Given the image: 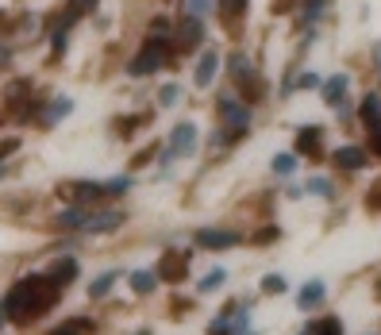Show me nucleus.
<instances>
[{"instance_id": "nucleus-1", "label": "nucleus", "mask_w": 381, "mask_h": 335, "mask_svg": "<svg viewBox=\"0 0 381 335\" xmlns=\"http://www.w3.org/2000/svg\"><path fill=\"white\" fill-rule=\"evenodd\" d=\"M54 301H58V286H54L47 274H35V277H23L20 286L4 297L0 312L12 316L16 324H27V320H35V316L47 312Z\"/></svg>"}, {"instance_id": "nucleus-2", "label": "nucleus", "mask_w": 381, "mask_h": 335, "mask_svg": "<svg viewBox=\"0 0 381 335\" xmlns=\"http://www.w3.org/2000/svg\"><path fill=\"white\" fill-rule=\"evenodd\" d=\"M170 47H174V39H162V35H147V39H143V50H139V54H135L131 62H127V73H131V78H150V73H158V69L166 66Z\"/></svg>"}, {"instance_id": "nucleus-3", "label": "nucleus", "mask_w": 381, "mask_h": 335, "mask_svg": "<svg viewBox=\"0 0 381 335\" xmlns=\"http://www.w3.org/2000/svg\"><path fill=\"white\" fill-rule=\"evenodd\" d=\"M220 119H224V128L231 131V139H243L246 128H251V119H254V108L246 100L220 97Z\"/></svg>"}, {"instance_id": "nucleus-4", "label": "nucleus", "mask_w": 381, "mask_h": 335, "mask_svg": "<svg viewBox=\"0 0 381 335\" xmlns=\"http://www.w3.org/2000/svg\"><path fill=\"white\" fill-rule=\"evenodd\" d=\"M196 124H177L174 131H170V147H166V162H174V158H189L196 150Z\"/></svg>"}, {"instance_id": "nucleus-5", "label": "nucleus", "mask_w": 381, "mask_h": 335, "mask_svg": "<svg viewBox=\"0 0 381 335\" xmlns=\"http://www.w3.org/2000/svg\"><path fill=\"white\" fill-rule=\"evenodd\" d=\"M196 246H208V251L239 246V231H227V227H200V231H196Z\"/></svg>"}, {"instance_id": "nucleus-6", "label": "nucleus", "mask_w": 381, "mask_h": 335, "mask_svg": "<svg viewBox=\"0 0 381 335\" xmlns=\"http://www.w3.org/2000/svg\"><path fill=\"white\" fill-rule=\"evenodd\" d=\"M227 73H231V81H239V85H251V81H258V69H254L251 54L246 50H235V54H227Z\"/></svg>"}, {"instance_id": "nucleus-7", "label": "nucleus", "mask_w": 381, "mask_h": 335, "mask_svg": "<svg viewBox=\"0 0 381 335\" xmlns=\"http://www.w3.org/2000/svg\"><path fill=\"white\" fill-rule=\"evenodd\" d=\"M62 197H69L73 205L100 200V197H104V181H69V185H62Z\"/></svg>"}, {"instance_id": "nucleus-8", "label": "nucleus", "mask_w": 381, "mask_h": 335, "mask_svg": "<svg viewBox=\"0 0 381 335\" xmlns=\"http://www.w3.org/2000/svg\"><path fill=\"white\" fill-rule=\"evenodd\" d=\"M185 274H189V258L185 255H162V262H158V281L177 286V281H185Z\"/></svg>"}, {"instance_id": "nucleus-9", "label": "nucleus", "mask_w": 381, "mask_h": 335, "mask_svg": "<svg viewBox=\"0 0 381 335\" xmlns=\"http://www.w3.org/2000/svg\"><path fill=\"white\" fill-rule=\"evenodd\" d=\"M320 89H323V104H327V108H339L343 100H347V89H351V73H332Z\"/></svg>"}, {"instance_id": "nucleus-10", "label": "nucleus", "mask_w": 381, "mask_h": 335, "mask_svg": "<svg viewBox=\"0 0 381 335\" xmlns=\"http://www.w3.org/2000/svg\"><path fill=\"white\" fill-rule=\"evenodd\" d=\"M119 224H124V212H119V208H108V212H93V216L85 220V231L89 235H108V231H116Z\"/></svg>"}, {"instance_id": "nucleus-11", "label": "nucleus", "mask_w": 381, "mask_h": 335, "mask_svg": "<svg viewBox=\"0 0 381 335\" xmlns=\"http://www.w3.org/2000/svg\"><path fill=\"white\" fill-rule=\"evenodd\" d=\"M216 73H220V50H205L200 58H196V73H193V81L200 85V89H208L216 81Z\"/></svg>"}, {"instance_id": "nucleus-12", "label": "nucleus", "mask_w": 381, "mask_h": 335, "mask_svg": "<svg viewBox=\"0 0 381 335\" xmlns=\"http://www.w3.org/2000/svg\"><path fill=\"white\" fill-rule=\"evenodd\" d=\"M327 8H332V0H301V16H297V23H301V27H312L316 31V23L323 20V16H327Z\"/></svg>"}, {"instance_id": "nucleus-13", "label": "nucleus", "mask_w": 381, "mask_h": 335, "mask_svg": "<svg viewBox=\"0 0 381 335\" xmlns=\"http://www.w3.org/2000/svg\"><path fill=\"white\" fill-rule=\"evenodd\" d=\"M332 162H335L339 170H347V174H354V170L366 166V150H362V147H351V143H347V147H339V150L332 154Z\"/></svg>"}, {"instance_id": "nucleus-14", "label": "nucleus", "mask_w": 381, "mask_h": 335, "mask_svg": "<svg viewBox=\"0 0 381 335\" xmlns=\"http://www.w3.org/2000/svg\"><path fill=\"white\" fill-rule=\"evenodd\" d=\"M200 39H205V20H189V16H181V27H177L174 43L177 47H196Z\"/></svg>"}, {"instance_id": "nucleus-15", "label": "nucleus", "mask_w": 381, "mask_h": 335, "mask_svg": "<svg viewBox=\"0 0 381 335\" xmlns=\"http://www.w3.org/2000/svg\"><path fill=\"white\" fill-rule=\"evenodd\" d=\"M47 277H50V281H54L58 289H62V286H69V281L78 277V258H69V255H66V258H58V262L50 266V274H47Z\"/></svg>"}, {"instance_id": "nucleus-16", "label": "nucleus", "mask_w": 381, "mask_h": 335, "mask_svg": "<svg viewBox=\"0 0 381 335\" xmlns=\"http://www.w3.org/2000/svg\"><path fill=\"white\" fill-rule=\"evenodd\" d=\"M320 139H323V128L320 124H308V128L297 131V150H301V154H316V150H320Z\"/></svg>"}, {"instance_id": "nucleus-17", "label": "nucleus", "mask_w": 381, "mask_h": 335, "mask_svg": "<svg viewBox=\"0 0 381 335\" xmlns=\"http://www.w3.org/2000/svg\"><path fill=\"white\" fill-rule=\"evenodd\" d=\"M358 119L362 124H366V128H373V124H378L381 119V93H366V97H362V104H358Z\"/></svg>"}, {"instance_id": "nucleus-18", "label": "nucleus", "mask_w": 381, "mask_h": 335, "mask_svg": "<svg viewBox=\"0 0 381 335\" xmlns=\"http://www.w3.org/2000/svg\"><path fill=\"white\" fill-rule=\"evenodd\" d=\"M119 281V270H104L100 277H93V286H89V297L93 301H100V297H108L112 293V286Z\"/></svg>"}, {"instance_id": "nucleus-19", "label": "nucleus", "mask_w": 381, "mask_h": 335, "mask_svg": "<svg viewBox=\"0 0 381 335\" xmlns=\"http://www.w3.org/2000/svg\"><path fill=\"white\" fill-rule=\"evenodd\" d=\"M69 112H73V100H69V97H54V100H50V108L43 112L39 119L50 128V124H58V119H62V116H69Z\"/></svg>"}, {"instance_id": "nucleus-20", "label": "nucleus", "mask_w": 381, "mask_h": 335, "mask_svg": "<svg viewBox=\"0 0 381 335\" xmlns=\"http://www.w3.org/2000/svg\"><path fill=\"white\" fill-rule=\"evenodd\" d=\"M85 220H89V212H81V208H66L54 224H58V231H78V227H85Z\"/></svg>"}, {"instance_id": "nucleus-21", "label": "nucleus", "mask_w": 381, "mask_h": 335, "mask_svg": "<svg viewBox=\"0 0 381 335\" xmlns=\"http://www.w3.org/2000/svg\"><path fill=\"white\" fill-rule=\"evenodd\" d=\"M212 4L216 0H181V12H185L189 20H208V16H212Z\"/></svg>"}, {"instance_id": "nucleus-22", "label": "nucleus", "mask_w": 381, "mask_h": 335, "mask_svg": "<svg viewBox=\"0 0 381 335\" xmlns=\"http://www.w3.org/2000/svg\"><path fill=\"white\" fill-rule=\"evenodd\" d=\"M50 335H93V320H85V316H78V320H66V324H58Z\"/></svg>"}, {"instance_id": "nucleus-23", "label": "nucleus", "mask_w": 381, "mask_h": 335, "mask_svg": "<svg viewBox=\"0 0 381 335\" xmlns=\"http://www.w3.org/2000/svg\"><path fill=\"white\" fill-rule=\"evenodd\" d=\"M323 301V281H308V286H304V293L297 297V305L304 308V312H308V308H316Z\"/></svg>"}, {"instance_id": "nucleus-24", "label": "nucleus", "mask_w": 381, "mask_h": 335, "mask_svg": "<svg viewBox=\"0 0 381 335\" xmlns=\"http://www.w3.org/2000/svg\"><path fill=\"white\" fill-rule=\"evenodd\" d=\"M131 286H135L139 297H147V293H154L158 274H150V270H135V274H131Z\"/></svg>"}, {"instance_id": "nucleus-25", "label": "nucleus", "mask_w": 381, "mask_h": 335, "mask_svg": "<svg viewBox=\"0 0 381 335\" xmlns=\"http://www.w3.org/2000/svg\"><path fill=\"white\" fill-rule=\"evenodd\" d=\"M270 170H274L277 178H289L297 170V154H274V162H270Z\"/></svg>"}, {"instance_id": "nucleus-26", "label": "nucleus", "mask_w": 381, "mask_h": 335, "mask_svg": "<svg viewBox=\"0 0 381 335\" xmlns=\"http://www.w3.org/2000/svg\"><path fill=\"white\" fill-rule=\"evenodd\" d=\"M177 97H181V85H177V81L162 85V89H158V108H174V104H177Z\"/></svg>"}, {"instance_id": "nucleus-27", "label": "nucleus", "mask_w": 381, "mask_h": 335, "mask_svg": "<svg viewBox=\"0 0 381 335\" xmlns=\"http://www.w3.org/2000/svg\"><path fill=\"white\" fill-rule=\"evenodd\" d=\"M224 281H227V270H224V266H216L212 274H208L205 281H200V293H216V289L224 286Z\"/></svg>"}, {"instance_id": "nucleus-28", "label": "nucleus", "mask_w": 381, "mask_h": 335, "mask_svg": "<svg viewBox=\"0 0 381 335\" xmlns=\"http://www.w3.org/2000/svg\"><path fill=\"white\" fill-rule=\"evenodd\" d=\"M216 4H220V12H224L227 20H239V16L246 12V4H251V0H216Z\"/></svg>"}, {"instance_id": "nucleus-29", "label": "nucleus", "mask_w": 381, "mask_h": 335, "mask_svg": "<svg viewBox=\"0 0 381 335\" xmlns=\"http://www.w3.org/2000/svg\"><path fill=\"white\" fill-rule=\"evenodd\" d=\"M312 335H343V320H335V316H327V320H320V324L308 327Z\"/></svg>"}, {"instance_id": "nucleus-30", "label": "nucleus", "mask_w": 381, "mask_h": 335, "mask_svg": "<svg viewBox=\"0 0 381 335\" xmlns=\"http://www.w3.org/2000/svg\"><path fill=\"white\" fill-rule=\"evenodd\" d=\"M262 289H266V293H285V289H289V281H285V274H266L262 277Z\"/></svg>"}, {"instance_id": "nucleus-31", "label": "nucleus", "mask_w": 381, "mask_h": 335, "mask_svg": "<svg viewBox=\"0 0 381 335\" xmlns=\"http://www.w3.org/2000/svg\"><path fill=\"white\" fill-rule=\"evenodd\" d=\"M308 193H316V197H332L335 185H332V178H308Z\"/></svg>"}, {"instance_id": "nucleus-32", "label": "nucleus", "mask_w": 381, "mask_h": 335, "mask_svg": "<svg viewBox=\"0 0 381 335\" xmlns=\"http://www.w3.org/2000/svg\"><path fill=\"white\" fill-rule=\"evenodd\" d=\"M127 189H131V178H124V174H119V178L104 181V197H119V193H127Z\"/></svg>"}, {"instance_id": "nucleus-33", "label": "nucleus", "mask_w": 381, "mask_h": 335, "mask_svg": "<svg viewBox=\"0 0 381 335\" xmlns=\"http://www.w3.org/2000/svg\"><path fill=\"white\" fill-rule=\"evenodd\" d=\"M323 78L316 73V69H301V78H297V89H320Z\"/></svg>"}, {"instance_id": "nucleus-34", "label": "nucleus", "mask_w": 381, "mask_h": 335, "mask_svg": "<svg viewBox=\"0 0 381 335\" xmlns=\"http://www.w3.org/2000/svg\"><path fill=\"white\" fill-rule=\"evenodd\" d=\"M366 205H370V208H381V181H378V185H370V193H366Z\"/></svg>"}, {"instance_id": "nucleus-35", "label": "nucleus", "mask_w": 381, "mask_h": 335, "mask_svg": "<svg viewBox=\"0 0 381 335\" xmlns=\"http://www.w3.org/2000/svg\"><path fill=\"white\" fill-rule=\"evenodd\" d=\"M370 62H373V73H378V78H381V39L370 47Z\"/></svg>"}, {"instance_id": "nucleus-36", "label": "nucleus", "mask_w": 381, "mask_h": 335, "mask_svg": "<svg viewBox=\"0 0 381 335\" xmlns=\"http://www.w3.org/2000/svg\"><path fill=\"white\" fill-rule=\"evenodd\" d=\"M54 54H62V50H66V43H69V31H54Z\"/></svg>"}, {"instance_id": "nucleus-37", "label": "nucleus", "mask_w": 381, "mask_h": 335, "mask_svg": "<svg viewBox=\"0 0 381 335\" xmlns=\"http://www.w3.org/2000/svg\"><path fill=\"white\" fill-rule=\"evenodd\" d=\"M370 143H373V154H381V119H378V124H373V128H370Z\"/></svg>"}, {"instance_id": "nucleus-38", "label": "nucleus", "mask_w": 381, "mask_h": 335, "mask_svg": "<svg viewBox=\"0 0 381 335\" xmlns=\"http://www.w3.org/2000/svg\"><path fill=\"white\" fill-rule=\"evenodd\" d=\"M20 150V139H8V143H0V158L4 154H16Z\"/></svg>"}, {"instance_id": "nucleus-39", "label": "nucleus", "mask_w": 381, "mask_h": 335, "mask_svg": "<svg viewBox=\"0 0 381 335\" xmlns=\"http://www.w3.org/2000/svg\"><path fill=\"white\" fill-rule=\"evenodd\" d=\"M97 4H100V0H73V8H78V12H97Z\"/></svg>"}, {"instance_id": "nucleus-40", "label": "nucleus", "mask_w": 381, "mask_h": 335, "mask_svg": "<svg viewBox=\"0 0 381 335\" xmlns=\"http://www.w3.org/2000/svg\"><path fill=\"white\" fill-rule=\"evenodd\" d=\"M270 239H277V227H266V231H258V239H254V243H270Z\"/></svg>"}, {"instance_id": "nucleus-41", "label": "nucleus", "mask_w": 381, "mask_h": 335, "mask_svg": "<svg viewBox=\"0 0 381 335\" xmlns=\"http://www.w3.org/2000/svg\"><path fill=\"white\" fill-rule=\"evenodd\" d=\"M0 316H4V312H0ZM0 327H4V320H0Z\"/></svg>"}, {"instance_id": "nucleus-42", "label": "nucleus", "mask_w": 381, "mask_h": 335, "mask_svg": "<svg viewBox=\"0 0 381 335\" xmlns=\"http://www.w3.org/2000/svg\"><path fill=\"white\" fill-rule=\"evenodd\" d=\"M0 174H4V166H0Z\"/></svg>"}, {"instance_id": "nucleus-43", "label": "nucleus", "mask_w": 381, "mask_h": 335, "mask_svg": "<svg viewBox=\"0 0 381 335\" xmlns=\"http://www.w3.org/2000/svg\"><path fill=\"white\" fill-rule=\"evenodd\" d=\"M304 335H312V332H304Z\"/></svg>"}]
</instances>
